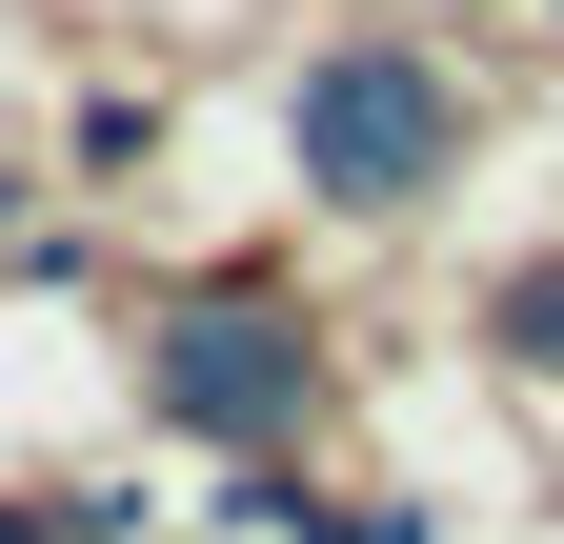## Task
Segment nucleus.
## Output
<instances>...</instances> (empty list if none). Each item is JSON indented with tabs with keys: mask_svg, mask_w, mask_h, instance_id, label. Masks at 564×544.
<instances>
[{
	"mask_svg": "<svg viewBox=\"0 0 564 544\" xmlns=\"http://www.w3.org/2000/svg\"><path fill=\"white\" fill-rule=\"evenodd\" d=\"M0 544H61V504H0Z\"/></svg>",
	"mask_w": 564,
	"mask_h": 544,
	"instance_id": "20e7f679",
	"label": "nucleus"
},
{
	"mask_svg": "<svg viewBox=\"0 0 564 544\" xmlns=\"http://www.w3.org/2000/svg\"><path fill=\"white\" fill-rule=\"evenodd\" d=\"M505 363H564V262H524V283H505Z\"/></svg>",
	"mask_w": 564,
	"mask_h": 544,
	"instance_id": "7ed1b4c3",
	"label": "nucleus"
},
{
	"mask_svg": "<svg viewBox=\"0 0 564 544\" xmlns=\"http://www.w3.org/2000/svg\"><path fill=\"white\" fill-rule=\"evenodd\" d=\"M162 403H182L202 444H282V424L323 403V363H303V323H282L262 283H202V303L162 323Z\"/></svg>",
	"mask_w": 564,
	"mask_h": 544,
	"instance_id": "f03ea898",
	"label": "nucleus"
},
{
	"mask_svg": "<svg viewBox=\"0 0 564 544\" xmlns=\"http://www.w3.org/2000/svg\"><path fill=\"white\" fill-rule=\"evenodd\" d=\"M464 162V81L423 41H323L303 61V182L323 202H423Z\"/></svg>",
	"mask_w": 564,
	"mask_h": 544,
	"instance_id": "f257e3e1",
	"label": "nucleus"
}]
</instances>
